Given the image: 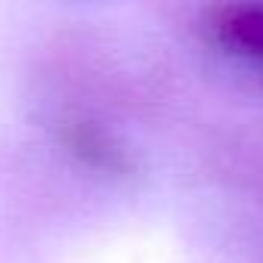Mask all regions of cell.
Listing matches in <instances>:
<instances>
[{
    "instance_id": "1",
    "label": "cell",
    "mask_w": 263,
    "mask_h": 263,
    "mask_svg": "<svg viewBox=\"0 0 263 263\" xmlns=\"http://www.w3.org/2000/svg\"><path fill=\"white\" fill-rule=\"evenodd\" d=\"M235 25H238L245 44H254V47L263 44V19H257V16H241Z\"/></svg>"
}]
</instances>
